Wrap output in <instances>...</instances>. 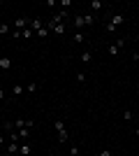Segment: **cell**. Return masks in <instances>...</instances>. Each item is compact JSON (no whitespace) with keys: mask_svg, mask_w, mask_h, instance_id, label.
<instances>
[{"mask_svg":"<svg viewBox=\"0 0 139 156\" xmlns=\"http://www.w3.org/2000/svg\"><path fill=\"white\" fill-rule=\"evenodd\" d=\"M53 128H56V133H58V142L65 144L67 137H70V133H67V126H65V119H53Z\"/></svg>","mask_w":139,"mask_h":156,"instance_id":"obj_1","label":"cell"},{"mask_svg":"<svg viewBox=\"0 0 139 156\" xmlns=\"http://www.w3.org/2000/svg\"><path fill=\"white\" fill-rule=\"evenodd\" d=\"M123 21H125V14L116 12V14H114V16H111V19L107 21V33H114V30H116V28L121 26V23H123Z\"/></svg>","mask_w":139,"mask_h":156,"instance_id":"obj_2","label":"cell"},{"mask_svg":"<svg viewBox=\"0 0 139 156\" xmlns=\"http://www.w3.org/2000/svg\"><path fill=\"white\" fill-rule=\"evenodd\" d=\"M123 47H125V40H123V37H118L116 42H114V44H109V54H111V56H116V54H118L121 49H123Z\"/></svg>","mask_w":139,"mask_h":156,"instance_id":"obj_3","label":"cell"},{"mask_svg":"<svg viewBox=\"0 0 139 156\" xmlns=\"http://www.w3.org/2000/svg\"><path fill=\"white\" fill-rule=\"evenodd\" d=\"M28 21H30V19H28V16H19V19H14V30H26V28H28Z\"/></svg>","mask_w":139,"mask_h":156,"instance_id":"obj_4","label":"cell"},{"mask_svg":"<svg viewBox=\"0 0 139 156\" xmlns=\"http://www.w3.org/2000/svg\"><path fill=\"white\" fill-rule=\"evenodd\" d=\"M42 26H44V21H42V19H30V21H28V28H30L33 33H37Z\"/></svg>","mask_w":139,"mask_h":156,"instance_id":"obj_5","label":"cell"},{"mask_svg":"<svg viewBox=\"0 0 139 156\" xmlns=\"http://www.w3.org/2000/svg\"><path fill=\"white\" fill-rule=\"evenodd\" d=\"M72 23H74V28H77V30H81V28H86V21H84V14H77Z\"/></svg>","mask_w":139,"mask_h":156,"instance_id":"obj_6","label":"cell"},{"mask_svg":"<svg viewBox=\"0 0 139 156\" xmlns=\"http://www.w3.org/2000/svg\"><path fill=\"white\" fill-rule=\"evenodd\" d=\"M30 151H33V147H30V144H28V142H21V149H19L21 156H28Z\"/></svg>","mask_w":139,"mask_h":156,"instance_id":"obj_7","label":"cell"},{"mask_svg":"<svg viewBox=\"0 0 139 156\" xmlns=\"http://www.w3.org/2000/svg\"><path fill=\"white\" fill-rule=\"evenodd\" d=\"M51 33H56V35H63V33H67V26L65 23H58V26H53Z\"/></svg>","mask_w":139,"mask_h":156,"instance_id":"obj_8","label":"cell"},{"mask_svg":"<svg viewBox=\"0 0 139 156\" xmlns=\"http://www.w3.org/2000/svg\"><path fill=\"white\" fill-rule=\"evenodd\" d=\"M9 68H12V61L7 58V56H2L0 58V70H9Z\"/></svg>","mask_w":139,"mask_h":156,"instance_id":"obj_9","label":"cell"},{"mask_svg":"<svg viewBox=\"0 0 139 156\" xmlns=\"http://www.w3.org/2000/svg\"><path fill=\"white\" fill-rule=\"evenodd\" d=\"M84 21H86V26H93V23H95V14L86 12V14H84Z\"/></svg>","mask_w":139,"mask_h":156,"instance_id":"obj_10","label":"cell"},{"mask_svg":"<svg viewBox=\"0 0 139 156\" xmlns=\"http://www.w3.org/2000/svg\"><path fill=\"white\" fill-rule=\"evenodd\" d=\"M23 91H26V86H23V84H14V89H12V93H14V96H21Z\"/></svg>","mask_w":139,"mask_h":156,"instance_id":"obj_11","label":"cell"},{"mask_svg":"<svg viewBox=\"0 0 139 156\" xmlns=\"http://www.w3.org/2000/svg\"><path fill=\"white\" fill-rule=\"evenodd\" d=\"M100 9H102V2H100V0H93L91 2V12H100Z\"/></svg>","mask_w":139,"mask_h":156,"instance_id":"obj_12","label":"cell"},{"mask_svg":"<svg viewBox=\"0 0 139 156\" xmlns=\"http://www.w3.org/2000/svg\"><path fill=\"white\" fill-rule=\"evenodd\" d=\"M37 89H40V86H37V82H30V84H26V91H28V93H35Z\"/></svg>","mask_w":139,"mask_h":156,"instance_id":"obj_13","label":"cell"},{"mask_svg":"<svg viewBox=\"0 0 139 156\" xmlns=\"http://www.w3.org/2000/svg\"><path fill=\"white\" fill-rule=\"evenodd\" d=\"M84 40H86V37H84V33H81V30H77V33H74V42H77V44H81Z\"/></svg>","mask_w":139,"mask_h":156,"instance_id":"obj_14","label":"cell"},{"mask_svg":"<svg viewBox=\"0 0 139 156\" xmlns=\"http://www.w3.org/2000/svg\"><path fill=\"white\" fill-rule=\"evenodd\" d=\"M9 30H12V26H9V23H0V35H7Z\"/></svg>","mask_w":139,"mask_h":156,"instance_id":"obj_15","label":"cell"},{"mask_svg":"<svg viewBox=\"0 0 139 156\" xmlns=\"http://www.w3.org/2000/svg\"><path fill=\"white\" fill-rule=\"evenodd\" d=\"M35 35H37V37H46V35H49V28H46V26H42L40 30L35 33Z\"/></svg>","mask_w":139,"mask_h":156,"instance_id":"obj_16","label":"cell"},{"mask_svg":"<svg viewBox=\"0 0 139 156\" xmlns=\"http://www.w3.org/2000/svg\"><path fill=\"white\" fill-rule=\"evenodd\" d=\"M81 61H84V63H91V61H93V54L91 51H84V54H81Z\"/></svg>","mask_w":139,"mask_h":156,"instance_id":"obj_17","label":"cell"},{"mask_svg":"<svg viewBox=\"0 0 139 156\" xmlns=\"http://www.w3.org/2000/svg\"><path fill=\"white\" fill-rule=\"evenodd\" d=\"M21 37H23V40H30V37H33V30H30V28L21 30Z\"/></svg>","mask_w":139,"mask_h":156,"instance_id":"obj_18","label":"cell"},{"mask_svg":"<svg viewBox=\"0 0 139 156\" xmlns=\"http://www.w3.org/2000/svg\"><path fill=\"white\" fill-rule=\"evenodd\" d=\"M67 156H79V147H77V144H74L72 149H70V154H67Z\"/></svg>","mask_w":139,"mask_h":156,"instance_id":"obj_19","label":"cell"},{"mask_svg":"<svg viewBox=\"0 0 139 156\" xmlns=\"http://www.w3.org/2000/svg\"><path fill=\"white\" fill-rule=\"evenodd\" d=\"M58 5H60V7H72V2H70V0H60Z\"/></svg>","mask_w":139,"mask_h":156,"instance_id":"obj_20","label":"cell"},{"mask_svg":"<svg viewBox=\"0 0 139 156\" xmlns=\"http://www.w3.org/2000/svg\"><path fill=\"white\" fill-rule=\"evenodd\" d=\"M5 140H7V137H5V135H0V151L5 149Z\"/></svg>","mask_w":139,"mask_h":156,"instance_id":"obj_21","label":"cell"},{"mask_svg":"<svg viewBox=\"0 0 139 156\" xmlns=\"http://www.w3.org/2000/svg\"><path fill=\"white\" fill-rule=\"evenodd\" d=\"M98 156H114V154H111V151H109V149H102V151H100Z\"/></svg>","mask_w":139,"mask_h":156,"instance_id":"obj_22","label":"cell"},{"mask_svg":"<svg viewBox=\"0 0 139 156\" xmlns=\"http://www.w3.org/2000/svg\"><path fill=\"white\" fill-rule=\"evenodd\" d=\"M2 98H5V91H2V89H0V100H2Z\"/></svg>","mask_w":139,"mask_h":156,"instance_id":"obj_23","label":"cell"},{"mask_svg":"<svg viewBox=\"0 0 139 156\" xmlns=\"http://www.w3.org/2000/svg\"><path fill=\"white\" fill-rule=\"evenodd\" d=\"M134 133H137V137H139V128H137V130H134Z\"/></svg>","mask_w":139,"mask_h":156,"instance_id":"obj_24","label":"cell"},{"mask_svg":"<svg viewBox=\"0 0 139 156\" xmlns=\"http://www.w3.org/2000/svg\"><path fill=\"white\" fill-rule=\"evenodd\" d=\"M137 61H139V51H137Z\"/></svg>","mask_w":139,"mask_h":156,"instance_id":"obj_25","label":"cell"},{"mask_svg":"<svg viewBox=\"0 0 139 156\" xmlns=\"http://www.w3.org/2000/svg\"><path fill=\"white\" fill-rule=\"evenodd\" d=\"M14 156H21V154H14Z\"/></svg>","mask_w":139,"mask_h":156,"instance_id":"obj_26","label":"cell"}]
</instances>
